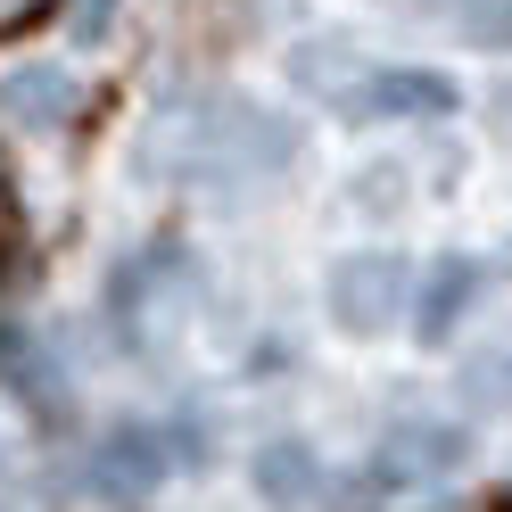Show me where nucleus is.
Instances as JSON below:
<instances>
[{"mask_svg":"<svg viewBox=\"0 0 512 512\" xmlns=\"http://www.w3.org/2000/svg\"><path fill=\"white\" fill-rule=\"evenodd\" d=\"M298 157V124L232 100V91H207V100H166L141 133V174L149 182H207V190H232V182H265Z\"/></svg>","mask_w":512,"mask_h":512,"instance_id":"obj_1","label":"nucleus"},{"mask_svg":"<svg viewBox=\"0 0 512 512\" xmlns=\"http://www.w3.org/2000/svg\"><path fill=\"white\" fill-rule=\"evenodd\" d=\"M190 306H199V265L182 248H141L116 273V331L133 347H166V331L190 323Z\"/></svg>","mask_w":512,"mask_h":512,"instance_id":"obj_2","label":"nucleus"},{"mask_svg":"<svg viewBox=\"0 0 512 512\" xmlns=\"http://www.w3.org/2000/svg\"><path fill=\"white\" fill-rule=\"evenodd\" d=\"M471 463V438L455 422H397L389 438L372 446V471L347 488V504H372V496H397V488H438V479H455Z\"/></svg>","mask_w":512,"mask_h":512,"instance_id":"obj_3","label":"nucleus"},{"mask_svg":"<svg viewBox=\"0 0 512 512\" xmlns=\"http://www.w3.org/2000/svg\"><path fill=\"white\" fill-rule=\"evenodd\" d=\"M405 298H413V273H405L397 248H364V256L331 265V323L347 339H380L405 314Z\"/></svg>","mask_w":512,"mask_h":512,"instance_id":"obj_4","label":"nucleus"},{"mask_svg":"<svg viewBox=\"0 0 512 512\" xmlns=\"http://www.w3.org/2000/svg\"><path fill=\"white\" fill-rule=\"evenodd\" d=\"M83 108V83L58 67V58H17V67H0V124H17V133H58V124H75Z\"/></svg>","mask_w":512,"mask_h":512,"instance_id":"obj_5","label":"nucleus"},{"mask_svg":"<svg viewBox=\"0 0 512 512\" xmlns=\"http://www.w3.org/2000/svg\"><path fill=\"white\" fill-rule=\"evenodd\" d=\"M455 100L463 91L446 83V75H430V67H380V75H364V91H356V116H455Z\"/></svg>","mask_w":512,"mask_h":512,"instance_id":"obj_6","label":"nucleus"},{"mask_svg":"<svg viewBox=\"0 0 512 512\" xmlns=\"http://www.w3.org/2000/svg\"><path fill=\"white\" fill-rule=\"evenodd\" d=\"M471 298H479V265H471V256H438L430 281H422V298H413V339H422V347H446L455 323L471 314Z\"/></svg>","mask_w":512,"mask_h":512,"instance_id":"obj_7","label":"nucleus"},{"mask_svg":"<svg viewBox=\"0 0 512 512\" xmlns=\"http://www.w3.org/2000/svg\"><path fill=\"white\" fill-rule=\"evenodd\" d=\"M166 471H174V446H166V430H149V422L116 430V438L100 446V488H108V496H149Z\"/></svg>","mask_w":512,"mask_h":512,"instance_id":"obj_8","label":"nucleus"},{"mask_svg":"<svg viewBox=\"0 0 512 512\" xmlns=\"http://www.w3.org/2000/svg\"><path fill=\"white\" fill-rule=\"evenodd\" d=\"M248 479H256V496H265L273 512H306V504H323V463H314L298 438H273V446H256Z\"/></svg>","mask_w":512,"mask_h":512,"instance_id":"obj_9","label":"nucleus"},{"mask_svg":"<svg viewBox=\"0 0 512 512\" xmlns=\"http://www.w3.org/2000/svg\"><path fill=\"white\" fill-rule=\"evenodd\" d=\"M397 9L471 42V50H512V0H397Z\"/></svg>","mask_w":512,"mask_h":512,"instance_id":"obj_10","label":"nucleus"},{"mask_svg":"<svg viewBox=\"0 0 512 512\" xmlns=\"http://www.w3.org/2000/svg\"><path fill=\"white\" fill-rule=\"evenodd\" d=\"M290 83L298 91H323V100H339V108H356L364 67H356V50H347V42H298L290 50Z\"/></svg>","mask_w":512,"mask_h":512,"instance_id":"obj_11","label":"nucleus"},{"mask_svg":"<svg viewBox=\"0 0 512 512\" xmlns=\"http://www.w3.org/2000/svg\"><path fill=\"white\" fill-rule=\"evenodd\" d=\"M108 9H116V0H75V34L100 42V34H108Z\"/></svg>","mask_w":512,"mask_h":512,"instance_id":"obj_12","label":"nucleus"},{"mask_svg":"<svg viewBox=\"0 0 512 512\" xmlns=\"http://www.w3.org/2000/svg\"><path fill=\"white\" fill-rule=\"evenodd\" d=\"M42 0H0V25H17V17H34Z\"/></svg>","mask_w":512,"mask_h":512,"instance_id":"obj_13","label":"nucleus"},{"mask_svg":"<svg viewBox=\"0 0 512 512\" xmlns=\"http://www.w3.org/2000/svg\"><path fill=\"white\" fill-rule=\"evenodd\" d=\"M17 463V438H9V422H0V471H9Z\"/></svg>","mask_w":512,"mask_h":512,"instance_id":"obj_14","label":"nucleus"}]
</instances>
